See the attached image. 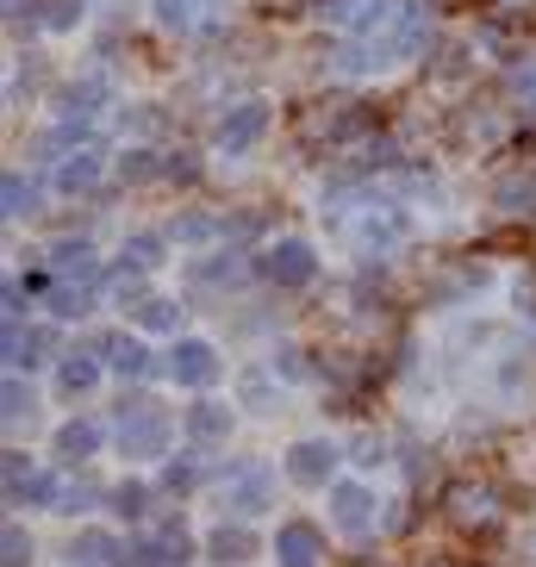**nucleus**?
Instances as JSON below:
<instances>
[{
  "mask_svg": "<svg viewBox=\"0 0 536 567\" xmlns=\"http://www.w3.org/2000/svg\"><path fill=\"white\" fill-rule=\"evenodd\" d=\"M113 443L125 462H156L175 443V412L163 400H125L113 417Z\"/></svg>",
  "mask_w": 536,
  "mask_h": 567,
  "instance_id": "1",
  "label": "nucleus"
},
{
  "mask_svg": "<svg viewBox=\"0 0 536 567\" xmlns=\"http://www.w3.org/2000/svg\"><path fill=\"white\" fill-rule=\"evenodd\" d=\"M405 56H412V32L393 25L386 38H355V44H343V51L331 56V69L337 75H350V82H369V75H393Z\"/></svg>",
  "mask_w": 536,
  "mask_h": 567,
  "instance_id": "2",
  "label": "nucleus"
},
{
  "mask_svg": "<svg viewBox=\"0 0 536 567\" xmlns=\"http://www.w3.org/2000/svg\"><path fill=\"white\" fill-rule=\"evenodd\" d=\"M268 125H275V106H268V101H237V106H225V113H218V125H213V151H218V156H250V151H262Z\"/></svg>",
  "mask_w": 536,
  "mask_h": 567,
  "instance_id": "3",
  "label": "nucleus"
},
{
  "mask_svg": "<svg viewBox=\"0 0 536 567\" xmlns=\"http://www.w3.org/2000/svg\"><path fill=\"white\" fill-rule=\"evenodd\" d=\"M324 512H331L337 536H374V524H381V499H374V486H362V481L324 486Z\"/></svg>",
  "mask_w": 536,
  "mask_h": 567,
  "instance_id": "4",
  "label": "nucleus"
},
{
  "mask_svg": "<svg viewBox=\"0 0 536 567\" xmlns=\"http://www.w3.org/2000/svg\"><path fill=\"white\" fill-rule=\"evenodd\" d=\"M163 374L175 386H187V393H206L218 381V350L206 337H175V350L163 355Z\"/></svg>",
  "mask_w": 536,
  "mask_h": 567,
  "instance_id": "5",
  "label": "nucleus"
},
{
  "mask_svg": "<svg viewBox=\"0 0 536 567\" xmlns=\"http://www.w3.org/2000/svg\"><path fill=\"white\" fill-rule=\"evenodd\" d=\"M262 275L275 287H312L319 281V250L306 244V237H275L262 256Z\"/></svg>",
  "mask_w": 536,
  "mask_h": 567,
  "instance_id": "6",
  "label": "nucleus"
},
{
  "mask_svg": "<svg viewBox=\"0 0 536 567\" xmlns=\"http://www.w3.org/2000/svg\"><path fill=\"white\" fill-rule=\"evenodd\" d=\"M225 505H231L237 517H256L275 505V467L268 462H237L231 474H225Z\"/></svg>",
  "mask_w": 536,
  "mask_h": 567,
  "instance_id": "7",
  "label": "nucleus"
},
{
  "mask_svg": "<svg viewBox=\"0 0 536 567\" xmlns=\"http://www.w3.org/2000/svg\"><path fill=\"white\" fill-rule=\"evenodd\" d=\"M287 481L337 486V443H331V436H300V443L287 450Z\"/></svg>",
  "mask_w": 536,
  "mask_h": 567,
  "instance_id": "8",
  "label": "nucleus"
},
{
  "mask_svg": "<svg viewBox=\"0 0 536 567\" xmlns=\"http://www.w3.org/2000/svg\"><path fill=\"white\" fill-rule=\"evenodd\" d=\"M275 567H324V530L306 517H287L275 530Z\"/></svg>",
  "mask_w": 536,
  "mask_h": 567,
  "instance_id": "9",
  "label": "nucleus"
},
{
  "mask_svg": "<svg viewBox=\"0 0 536 567\" xmlns=\"http://www.w3.org/2000/svg\"><path fill=\"white\" fill-rule=\"evenodd\" d=\"M324 13H331L350 38H374V32H386V25H400V0H331Z\"/></svg>",
  "mask_w": 536,
  "mask_h": 567,
  "instance_id": "10",
  "label": "nucleus"
},
{
  "mask_svg": "<svg viewBox=\"0 0 536 567\" xmlns=\"http://www.w3.org/2000/svg\"><path fill=\"white\" fill-rule=\"evenodd\" d=\"M231 405L225 400H194L182 412V431H187V443H194V450H218V443H225V436H231Z\"/></svg>",
  "mask_w": 536,
  "mask_h": 567,
  "instance_id": "11",
  "label": "nucleus"
},
{
  "mask_svg": "<svg viewBox=\"0 0 536 567\" xmlns=\"http://www.w3.org/2000/svg\"><path fill=\"white\" fill-rule=\"evenodd\" d=\"M94 350H101L106 374H118V381H144V374H151V350H144V337H132V331H106Z\"/></svg>",
  "mask_w": 536,
  "mask_h": 567,
  "instance_id": "12",
  "label": "nucleus"
},
{
  "mask_svg": "<svg viewBox=\"0 0 536 567\" xmlns=\"http://www.w3.org/2000/svg\"><path fill=\"white\" fill-rule=\"evenodd\" d=\"M7 499L13 505H56V474H38L25 450L7 455Z\"/></svg>",
  "mask_w": 536,
  "mask_h": 567,
  "instance_id": "13",
  "label": "nucleus"
},
{
  "mask_svg": "<svg viewBox=\"0 0 536 567\" xmlns=\"http://www.w3.org/2000/svg\"><path fill=\"white\" fill-rule=\"evenodd\" d=\"M106 94H113V87H106L101 75H82V82H69L63 94H56V118H63V125H75V132H87V118L106 106Z\"/></svg>",
  "mask_w": 536,
  "mask_h": 567,
  "instance_id": "14",
  "label": "nucleus"
},
{
  "mask_svg": "<svg viewBox=\"0 0 536 567\" xmlns=\"http://www.w3.org/2000/svg\"><path fill=\"white\" fill-rule=\"evenodd\" d=\"M101 374H106V362H101V350H69L63 362H56V393H94L101 386Z\"/></svg>",
  "mask_w": 536,
  "mask_h": 567,
  "instance_id": "15",
  "label": "nucleus"
},
{
  "mask_svg": "<svg viewBox=\"0 0 536 567\" xmlns=\"http://www.w3.org/2000/svg\"><path fill=\"white\" fill-rule=\"evenodd\" d=\"M405 213H393V206H381L374 213V200H369V213L355 218V237H362V250H393V244H405Z\"/></svg>",
  "mask_w": 536,
  "mask_h": 567,
  "instance_id": "16",
  "label": "nucleus"
},
{
  "mask_svg": "<svg viewBox=\"0 0 536 567\" xmlns=\"http://www.w3.org/2000/svg\"><path fill=\"white\" fill-rule=\"evenodd\" d=\"M51 343H56V337L44 331V324H25V331L7 324V368H13V374H19V368H38L44 355H51Z\"/></svg>",
  "mask_w": 536,
  "mask_h": 567,
  "instance_id": "17",
  "label": "nucleus"
},
{
  "mask_svg": "<svg viewBox=\"0 0 536 567\" xmlns=\"http://www.w3.org/2000/svg\"><path fill=\"white\" fill-rule=\"evenodd\" d=\"M56 455H63V462H94V450H101V424H87V417H69V424H56Z\"/></svg>",
  "mask_w": 536,
  "mask_h": 567,
  "instance_id": "18",
  "label": "nucleus"
},
{
  "mask_svg": "<svg viewBox=\"0 0 536 567\" xmlns=\"http://www.w3.org/2000/svg\"><path fill=\"white\" fill-rule=\"evenodd\" d=\"M206 555H213V561L244 567V561L256 555V536L244 530V524H213V530H206Z\"/></svg>",
  "mask_w": 536,
  "mask_h": 567,
  "instance_id": "19",
  "label": "nucleus"
},
{
  "mask_svg": "<svg viewBox=\"0 0 536 567\" xmlns=\"http://www.w3.org/2000/svg\"><path fill=\"white\" fill-rule=\"evenodd\" d=\"M94 182H101V156H94V151L63 156V168H56V194H63V200H75V194H94Z\"/></svg>",
  "mask_w": 536,
  "mask_h": 567,
  "instance_id": "20",
  "label": "nucleus"
},
{
  "mask_svg": "<svg viewBox=\"0 0 536 567\" xmlns=\"http://www.w3.org/2000/svg\"><path fill=\"white\" fill-rule=\"evenodd\" d=\"M51 268L56 275H94V268H101V256H94V244H87V237H63V244H56L51 250Z\"/></svg>",
  "mask_w": 536,
  "mask_h": 567,
  "instance_id": "21",
  "label": "nucleus"
},
{
  "mask_svg": "<svg viewBox=\"0 0 536 567\" xmlns=\"http://www.w3.org/2000/svg\"><path fill=\"white\" fill-rule=\"evenodd\" d=\"M132 318L144 324V331H156V337H175V324H182V306L163 300V293H144V300L132 306Z\"/></svg>",
  "mask_w": 536,
  "mask_h": 567,
  "instance_id": "22",
  "label": "nucleus"
},
{
  "mask_svg": "<svg viewBox=\"0 0 536 567\" xmlns=\"http://www.w3.org/2000/svg\"><path fill=\"white\" fill-rule=\"evenodd\" d=\"M101 561H118V543L106 530H75V543H69V567H101Z\"/></svg>",
  "mask_w": 536,
  "mask_h": 567,
  "instance_id": "23",
  "label": "nucleus"
},
{
  "mask_svg": "<svg viewBox=\"0 0 536 567\" xmlns=\"http://www.w3.org/2000/svg\"><path fill=\"white\" fill-rule=\"evenodd\" d=\"M32 13H38V25H44V32L63 38V32H75V25L87 19V0H38Z\"/></svg>",
  "mask_w": 536,
  "mask_h": 567,
  "instance_id": "24",
  "label": "nucleus"
},
{
  "mask_svg": "<svg viewBox=\"0 0 536 567\" xmlns=\"http://www.w3.org/2000/svg\"><path fill=\"white\" fill-rule=\"evenodd\" d=\"M163 244H168V231H132V237H125V256H118V262L137 268V275H151V268L163 262Z\"/></svg>",
  "mask_w": 536,
  "mask_h": 567,
  "instance_id": "25",
  "label": "nucleus"
},
{
  "mask_svg": "<svg viewBox=\"0 0 536 567\" xmlns=\"http://www.w3.org/2000/svg\"><path fill=\"white\" fill-rule=\"evenodd\" d=\"M213 237H225V218H206V213H187L168 225V244H213Z\"/></svg>",
  "mask_w": 536,
  "mask_h": 567,
  "instance_id": "26",
  "label": "nucleus"
},
{
  "mask_svg": "<svg viewBox=\"0 0 536 567\" xmlns=\"http://www.w3.org/2000/svg\"><path fill=\"white\" fill-rule=\"evenodd\" d=\"M151 13L163 32H194L200 25V0H151Z\"/></svg>",
  "mask_w": 536,
  "mask_h": 567,
  "instance_id": "27",
  "label": "nucleus"
},
{
  "mask_svg": "<svg viewBox=\"0 0 536 567\" xmlns=\"http://www.w3.org/2000/svg\"><path fill=\"white\" fill-rule=\"evenodd\" d=\"M481 287H486V268H455L450 281H436V300H443V306H455V300H474Z\"/></svg>",
  "mask_w": 536,
  "mask_h": 567,
  "instance_id": "28",
  "label": "nucleus"
},
{
  "mask_svg": "<svg viewBox=\"0 0 536 567\" xmlns=\"http://www.w3.org/2000/svg\"><path fill=\"white\" fill-rule=\"evenodd\" d=\"M0 194H7V218H32L38 213V182H25V175H7Z\"/></svg>",
  "mask_w": 536,
  "mask_h": 567,
  "instance_id": "29",
  "label": "nucleus"
},
{
  "mask_svg": "<svg viewBox=\"0 0 536 567\" xmlns=\"http://www.w3.org/2000/svg\"><path fill=\"white\" fill-rule=\"evenodd\" d=\"M499 213H536V175H512V182H499Z\"/></svg>",
  "mask_w": 536,
  "mask_h": 567,
  "instance_id": "30",
  "label": "nucleus"
},
{
  "mask_svg": "<svg viewBox=\"0 0 536 567\" xmlns=\"http://www.w3.org/2000/svg\"><path fill=\"white\" fill-rule=\"evenodd\" d=\"M163 156H156V151H125V156H118V175H125V182H151V175H163Z\"/></svg>",
  "mask_w": 536,
  "mask_h": 567,
  "instance_id": "31",
  "label": "nucleus"
},
{
  "mask_svg": "<svg viewBox=\"0 0 536 567\" xmlns=\"http://www.w3.org/2000/svg\"><path fill=\"white\" fill-rule=\"evenodd\" d=\"M87 306H94V287H69V281H63V287L51 293V312H56V318H82Z\"/></svg>",
  "mask_w": 536,
  "mask_h": 567,
  "instance_id": "32",
  "label": "nucleus"
},
{
  "mask_svg": "<svg viewBox=\"0 0 536 567\" xmlns=\"http://www.w3.org/2000/svg\"><path fill=\"white\" fill-rule=\"evenodd\" d=\"M237 393H244L250 412H275V405H281V400H268V368H250V374L237 381Z\"/></svg>",
  "mask_w": 536,
  "mask_h": 567,
  "instance_id": "33",
  "label": "nucleus"
},
{
  "mask_svg": "<svg viewBox=\"0 0 536 567\" xmlns=\"http://www.w3.org/2000/svg\"><path fill=\"white\" fill-rule=\"evenodd\" d=\"M512 101H518L524 118H536V63L512 69Z\"/></svg>",
  "mask_w": 536,
  "mask_h": 567,
  "instance_id": "34",
  "label": "nucleus"
},
{
  "mask_svg": "<svg viewBox=\"0 0 536 567\" xmlns=\"http://www.w3.org/2000/svg\"><path fill=\"white\" fill-rule=\"evenodd\" d=\"M113 512H118V517H144V512H151V493H144L137 481L113 486Z\"/></svg>",
  "mask_w": 536,
  "mask_h": 567,
  "instance_id": "35",
  "label": "nucleus"
},
{
  "mask_svg": "<svg viewBox=\"0 0 536 567\" xmlns=\"http://www.w3.org/2000/svg\"><path fill=\"white\" fill-rule=\"evenodd\" d=\"M19 417H32V386H19V374L7 381V424H19Z\"/></svg>",
  "mask_w": 536,
  "mask_h": 567,
  "instance_id": "36",
  "label": "nucleus"
},
{
  "mask_svg": "<svg viewBox=\"0 0 536 567\" xmlns=\"http://www.w3.org/2000/svg\"><path fill=\"white\" fill-rule=\"evenodd\" d=\"M268 368H281L287 381H300V374H306V362H300V350H293V343H281V350L268 355Z\"/></svg>",
  "mask_w": 536,
  "mask_h": 567,
  "instance_id": "37",
  "label": "nucleus"
},
{
  "mask_svg": "<svg viewBox=\"0 0 536 567\" xmlns=\"http://www.w3.org/2000/svg\"><path fill=\"white\" fill-rule=\"evenodd\" d=\"M87 505H94V486H87V481H75V486L63 493V499H56V512H87Z\"/></svg>",
  "mask_w": 536,
  "mask_h": 567,
  "instance_id": "38",
  "label": "nucleus"
},
{
  "mask_svg": "<svg viewBox=\"0 0 536 567\" xmlns=\"http://www.w3.org/2000/svg\"><path fill=\"white\" fill-rule=\"evenodd\" d=\"M32 561V536L25 530H7V567H25Z\"/></svg>",
  "mask_w": 536,
  "mask_h": 567,
  "instance_id": "39",
  "label": "nucleus"
},
{
  "mask_svg": "<svg viewBox=\"0 0 536 567\" xmlns=\"http://www.w3.org/2000/svg\"><path fill=\"white\" fill-rule=\"evenodd\" d=\"M225 13V0H200V19H218Z\"/></svg>",
  "mask_w": 536,
  "mask_h": 567,
  "instance_id": "40",
  "label": "nucleus"
}]
</instances>
